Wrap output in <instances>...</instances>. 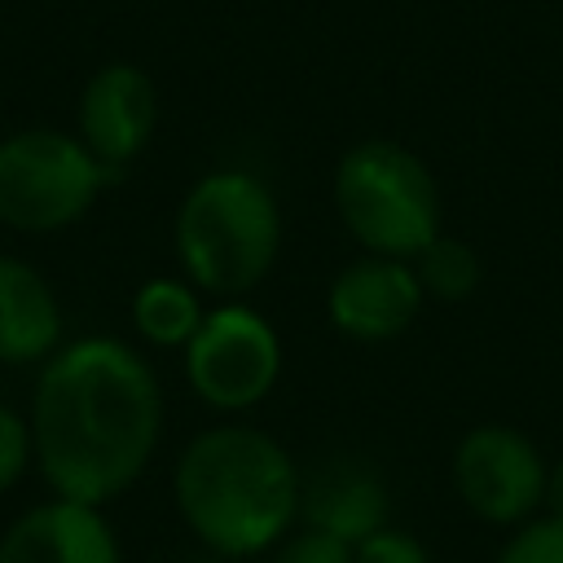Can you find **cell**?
Segmentation results:
<instances>
[{"mask_svg":"<svg viewBox=\"0 0 563 563\" xmlns=\"http://www.w3.org/2000/svg\"><path fill=\"white\" fill-rule=\"evenodd\" d=\"M158 435L163 387L136 347L88 334L48 356L31 400V449L57 497L114 501L141 479Z\"/></svg>","mask_w":563,"mask_h":563,"instance_id":"6da1fadb","label":"cell"},{"mask_svg":"<svg viewBox=\"0 0 563 563\" xmlns=\"http://www.w3.org/2000/svg\"><path fill=\"white\" fill-rule=\"evenodd\" d=\"M299 488L303 471L290 449L251 422L198 431L172 471L176 510L216 559L268 554L299 528Z\"/></svg>","mask_w":563,"mask_h":563,"instance_id":"7a4b0ae2","label":"cell"},{"mask_svg":"<svg viewBox=\"0 0 563 563\" xmlns=\"http://www.w3.org/2000/svg\"><path fill=\"white\" fill-rule=\"evenodd\" d=\"M185 282L202 295L246 299L282 255V207L246 167H216L189 185L172 224Z\"/></svg>","mask_w":563,"mask_h":563,"instance_id":"3957f363","label":"cell"},{"mask_svg":"<svg viewBox=\"0 0 563 563\" xmlns=\"http://www.w3.org/2000/svg\"><path fill=\"white\" fill-rule=\"evenodd\" d=\"M330 198L339 224L365 255L413 260L444 233L431 167L422 154L387 136H365L339 154Z\"/></svg>","mask_w":563,"mask_h":563,"instance_id":"277c9868","label":"cell"},{"mask_svg":"<svg viewBox=\"0 0 563 563\" xmlns=\"http://www.w3.org/2000/svg\"><path fill=\"white\" fill-rule=\"evenodd\" d=\"M110 172L79 136L31 128L0 141V220L22 233L75 224L101 194Z\"/></svg>","mask_w":563,"mask_h":563,"instance_id":"5b68a950","label":"cell"},{"mask_svg":"<svg viewBox=\"0 0 563 563\" xmlns=\"http://www.w3.org/2000/svg\"><path fill=\"white\" fill-rule=\"evenodd\" d=\"M286 369L277 325L246 299L207 308L202 325L185 343V378L194 396L216 413H246L273 396Z\"/></svg>","mask_w":563,"mask_h":563,"instance_id":"8992f818","label":"cell"},{"mask_svg":"<svg viewBox=\"0 0 563 563\" xmlns=\"http://www.w3.org/2000/svg\"><path fill=\"white\" fill-rule=\"evenodd\" d=\"M545 453L510 422H475L453 444V493L488 528H519L545 510Z\"/></svg>","mask_w":563,"mask_h":563,"instance_id":"52a82bcc","label":"cell"},{"mask_svg":"<svg viewBox=\"0 0 563 563\" xmlns=\"http://www.w3.org/2000/svg\"><path fill=\"white\" fill-rule=\"evenodd\" d=\"M422 282L409 260L356 255L325 286V317L352 343H387L400 339L422 317Z\"/></svg>","mask_w":563,"mask_h":563,"instance_id":"ba28073f","label":"cell"},{"mask_svg":"<svg viewBox=\"0 0 563 563\" xmlns=\"http://www.w3.org/2000/svg\"><path fill=\"white\" fill-rule=\"evenodd\" d=\"M154 123H158V92L141 66L110 62L88 79L79 97V141L110 176L123 172L150 145Z\"/></svg>","mask_w":563,"mask_h":563,"instance_id":"9c48e42d","label":"cell"},{"mask_svg":"<svg viewBox=\"0 0 563 563\" xmlns=\"http://www.w3.org/2000/svg\"><path fill=\"white\" fill-rule=\"evenodd\" d=\"M0 563H123L101 506L53 497L31 506L4 537Z\"/></svg>","mask_w":563,"mask_h":563,"instance_id":"30bf717a","label":"cell"},{"mask_svg":"<svg viewBox=\"0 0 563 563\" xmlns=\"http://www.w3.org/2000/svg\"><path fill=\"white\" fill-rule=\"evenodd\" d=\"M299 523L321 528L347 545L365 541L369 532L391 523V497L378 471L352 457H334L303 475L299 488Z\"/></svg>","mask_w":563,"mask_h":563,"instance_id":"8fae6325","label":"cell"},{"mask_svg":"<svg viewBox=\"0 0 563 563\" xmlns=\"http://www.w3.org/2000/svg\"><path fill=\"white\" fill-rule=\"evenodd\" d=\"M62 308L53 286L22 260L0 255V361L26 365L57 352Z\"/></svg>","mask_w":563,"mask_h":563,"instance_id":"7c38bea8","label":"cell"},{"mask_svg":"<svg viewBox=\"0 0 563 563\" xmlns=\"http://www.w3.org/2000/svg\"><path fill=\"white\" fill-rule=\"evenodd\" d=\"M202 290L185 277H150L132 295V325L150 347H180L202 325Z\"/></svg>","mask_w":563,"mask_h":563,"instance_id":"4fadbf2b","label":"cell"},{"mask_svg":"<svg viewBox=\"0 0 563 563\" xmlns=\"http://www.w3.org/2000/svg\"><path fill=\"white\" fill-rule=\"evenodd\" d=\"M413 273L422 282V295L427 299H440V303H462L479 290L484 282V260L479 251L466 242V238H453V233H440L427 251H418L413 260Z\"/></svg>","mask_w":563,"mask_h":563,"instance_id":"5bb4252c","label":"cell"},{"mask_svg":"<svg viewBox=\"0 0 563 563\" xmlns=\"http://www.w3.org/2000/svg\"><path fill=\"white\" fill-rule=\"evenodd\" d=\"M493 563H563V519L537 515V519L510 528V537L501 541Z\"/></svg>","mask_w":563,"mask_h":563,"instance_id":"9a60e30c","label":"cell"},{"mask_svg":"<svg viewBox=\"0 0 563 563\" xmlns=\"http://www.w3.org/2000/svg\"><path fill=\"white\" fill-rule=\"evenodd\" d=\"M268 563H352V545L321 528L299 523L268 550Z\"/></svg>","mask_w":563,"mask_h":563,"instance_id":"2e32d148","label":"cell"},{"mask_svg":"<svg viewBox=\"0 0 563 563\" xmlns=\"http://www.w3.org/2000/svg\"><path fill=\"white\" fill-rule=\"evenodd\" d=\"M352 563H431V550L405 528H378L352 545Z\"/></svg>","mask_w":563,"mask_h":563,"instance_id":"e0dca14e","label":"cell"},{"mask_svg":"<svg viewBox=\"0 0 563 563\" xmlns=\"http://www.w3.org/2000/svg\"><path fill=\"white\" fill-rule=\"evenodd\" d=\"M31 427L9 409L0 405V493L26 471V457H31Z\"/></svg>","mask_w":563,"mask_h":563,"instance_id":"ac0fdd59","label":"cell"},{"mask_svg":"<svg viewBox=\"0 0 563 563\" xmlns=\"http://www.w3.org/2000/svg\"><path fill=\"white\" fill-rule=\"evenodd\" d=\"M541 515H554V519H563V453L550 462V471H545V510Z\"/></svg>","mask_w":563,"mask_h":563,"instance_id":"d6986e66","label":"cell"}]
</instances>
